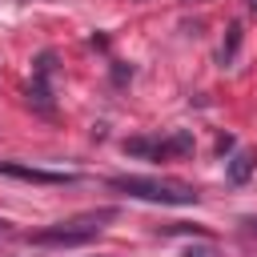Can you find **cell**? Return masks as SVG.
Returning <instances> with one entry per match:
<instances>
[{
	"label": "cell",
	"mask_w": 257,
	"mask_h": 257,
	"mask_svg": "<svg viewBox=\"0 0 257 257\" xmlns=\"http://www.w3.org/2000/svg\"><path fill=\"white\" fill-rule=\"evenodd\" d=\"M116 193H128L137 201H153V205H197V189L181 185V181H165V177H112L108 181Z\"/></svg>",
	"instance_id": "6da1fadb"
},
{
	"label": "cell",
	"mask_w": 257,
	"mask_h": 257,
	"mask_svg": "<svg viewBox=\"0 0 257 257\" xmlns=\"http://www.w3.org/2000/svg\"><path fill=\"white\" fill-rule=\"evenodd\" d=\"M112 217H116V209L80 213V217H72V221H60V225H48V229L28 233V241H36V245H84V241H92V237L100 233V225L112 221Z\"/></svg>",
	"instance_id": "7a4b0ae2"
},
{
	"label": "cell",
	"mask_w": 257,
	"mask_h": 257,
	"mask_svg": "<svg viewBox=\"0 0 257 257\" xmlns=\"http://www.w3.org/2000/svg\"><path fill=\"white\" fill-rule=\"evenodd\" d=\"M0 177H16L28 185H76V173H52V169H36V165H20V161H0Z\"/></svg>",
	"instance_id": "3957f363"
},
{
	"label": "cell",
	"mask_w": 257,
	"mask_h": 257,
	"mask_svg": "<svg viewBox=\"0 0 257 257\" xmlns=\"http://www.w3.org/2000/svg\"><path fill=\"white\" fill-rule=\"evenodd\" d=\"M48 76H52V52H40V56H36V68H32V84H28V104H32L36 112H52Z\"/></svg>",
	"instance_id": "277c9868"
},
{
	"label": "cell",
	"mask_w": 257,
	"mask_h": 257,
	"mask_svg": "<svg viewBox=\"0 0 257 257\" xmlns=\"http://www.w3.org/2000/svg\"><path fill=\"white\" fill-rule=\"evenodd\" d=\"M193 153V133H173L165 141H157V161L165 157H189Z\"/></svg>",
	"instance_id": "5b68a950"
},
{
	"label": "cell",
	"mask_w": 257,
	"mask_h": 257,
	"mask_svg": "<svg viewBox=\"0 0 257 257\" xmlns=\"http://www.w3.org/2000/svg\"><path fill=\"white\" fill-rule=\"evenodd\" d=\"M253 165H257V157H253L249 149L233 153V161H229V181H233V185H245V181H249V173H253Z\"/></svg>",
	"instance_id": "8992f818"
},
{
	"label": "cell",
	"mask_w": 257,
	"mask_h": 257,
	"mask_svg": "<svg viewBox=\"0 0 257 257\" xmlns=\"http://www.w3.org/2000/svg\"><path fill=\"white\" fill-rule=\"evenodd\" d=\"M124 153H133V157H153V161H157V141L133 137V141H124Z\"/></svg>",
	"instance_id": "52a82bcc"
},
{
	"label": "cell",
	"mask_w": 257,
	"mask_h": 257,
	"mask_svg": "<svg viewBox=\"0 0 257 257\" xmlns=\"http://www.w3.org/2000/svg\"><path fill=\"white\" fill-rule=\"evenodd\" d=\"M237 44H241V28L233 24V28H229V40L221 44V64H233V56H237Z\"/></svg>",
	"instance_id": "ba28073f"
},
{
	"label": "cell",
	"mask_w": 257,
	"mask_h": 257,
	"mask_svg": "<svg viewBox=\"0 0 257 257\" xmlns=\"http://www.w3.org/2000/svg\"><path fill=\"white\" fill-rule=\"evenodd\" d=\"M185 257H217V249H213V245H189Z\"/></svg>",
	"instance_id": "9c48e42d"
},
{
	"label": "cell",
	"mask_w": 257,
	"mask_h": 257,
	"mask_svg": "<svg viewBox=\"0 0 257 257\" xmlns=\"http://www.w3.org/2000/svg\"><path fill=\"white\" fill-rule=\"evenodd\" d=\"M253 12H257V0H253Z\"/></svg>",
	"instance_id": "30bf717a"
}]
</instances>
